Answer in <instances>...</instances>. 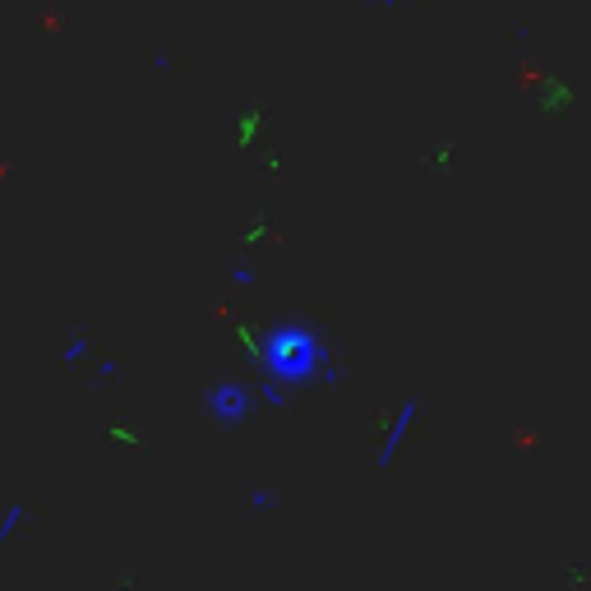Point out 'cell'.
<instances>
[{
	"label": "cell",
	"mask_w": 591,
	"mask_h": 591,
	"mask_svg": "<svg viewBox=\"0 0 591 591\" xmlns=\"http://www.w3.org/2000/svg\"><path fill=\"white\" fill-rule=\"evenodd\" d=\"M19 527H24V508L10 504V508H5V522H0V545L14 541V531H19Z\"/></svg>",
	"instance_id": "obj_1"
},
{
	"label": "cell",
	"mask_w": 591,
	"mask_h": 591,
	"mask_svg": "<svg viewBox=\"0 0 591 591\" xmlns=\"http://www.w3.org/2000/svg\"><path fill=\"white\" fill-rule=\"evenodd\" d=\"M84 356H88V342H84V338H74L70 347H65V365H79Z\"/></svg>",
	"instance_id": "obj_2"
}]
</instances>
